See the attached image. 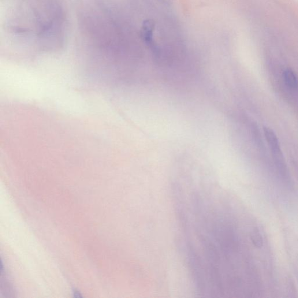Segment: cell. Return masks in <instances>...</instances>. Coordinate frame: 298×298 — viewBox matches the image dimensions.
<instances>
[{"instance_id": "obj_3", "label": "cell", "mask_w": 298, "mask_h": 298, "mask_svg": "<svg viewBox=\"0 0 298 298\" xmlns=\"http://www.w3.org/2000/svg\"><path fill=\"white\" fill-rule=\"evenodd\" d=\"M283 80L286 87L291 89L298 88V77L292 69H287L282 74Z\"/></svg>"}, {"instance_id": "obj_2", "label": "cell", "mask_w": 298, "mask_h": 298, "mask_svg": "<svg viewBox=\"0 0 298 298\" xmlns=\"http://www.w3.org/2000/svg\"><path fill=\"white\" fill-rule=\"evenodd\" d=\"M263 131L279 173L284 180L288 181L287 167L276 134L273 129L268 127H264Z\"/></svg>"}, {"instance_id": "obj_4", "label": "cell", "mask_w": 298, "mask_h": 298, "mask_svg": "<svg viewBox=\"0 0 298 298\" xmlns=\"http://www.w3.org/2000/svg\"><path fill=\"white\" fill-rule=\"evenodd\" d=\"M250 238L253 245L257 248H261L263 245V239L262 234L258 229H254L250 233Z\"/></svg>"}, {"instance_id": "obj_1", "label": "cell", "mask_w": 298, "mask_h": 298, "mask_svg": "<svg viewBox=\"0 0 298 298\" xmlns=\"http://www.w3.org/2000/svg\"><path fill=\"white\" fill-rule=\"evenodd\" d=\"M35 14L40 43L46 49H57L64 42L65 21L59 0H36Z\"/></svg>"}]
</instances>
